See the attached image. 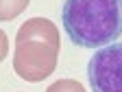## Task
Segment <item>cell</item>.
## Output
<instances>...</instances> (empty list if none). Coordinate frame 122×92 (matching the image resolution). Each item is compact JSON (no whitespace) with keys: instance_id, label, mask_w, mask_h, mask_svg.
Listing matches in <instances>:
<instances>
[{"instance_id":"1","label":"cell","mask_w":122,"mask_h":92,"mask_svg":"<svg viewBox=\"0 0 122 92\" xmlns=\"http://www.w3.org/2000/svg\"><path fill=\"white\" fill-rule=\"evenodd\" d=\"M61 22L76 46H109L122 35V0H66Z\"/></svg>"},{"instance_id":"2","label":"cell","mask_w":122,"mask_h":92,"mask_svg":"<svg viewBox=\"0 0 122 92\" xmlns=\"http://www.w3.org/2000/svg\"><path fill=\"white\" fill-rule=\"evenodd\" d=\"M61 37L52 20L30 18L15 35L13 70L28 83H39L55 72Z\"/></svg>"},{"instance_id":"3","label":"cell","mask_w":122,"mask_h":92,"mask_svg":"<svg viewBox=\"0 0 122 92\" xmlns=\"http://www.w3.org/2000/svg\"><path fill=\"white\" fill-rule=\"evenodd\" d=\"M92 92H122V42L98 48L87 64Z\"/></svg>"},{"instance_id":"5","label":"cell","mask_w":122,"mask_h":92,"mask_svg":"<svg viewBox=\"0 0 122 92\" xmlns=\"http://www.w3.org/2000/svg\"><path fill=\"white\" fill-rule=\"evenodd\" d=\"M46 92H87L83 88L81 81H74V79H59L52 86L46 88Z\"/></svg>"},{"instance_id":"4","label":"cell","mask_w":122,"mask_h":92,"mask_svg":"<svg viewBox=\"0 0 122 92\" xmlns=\"http://www.w3.org/2000/svg\"><path fill=\"white\" fill-rule=\"evenodd\" d=\"M30 0H0V20H13V18H18V15L22 11H26Z\"/></svg>"}]
</instances>
